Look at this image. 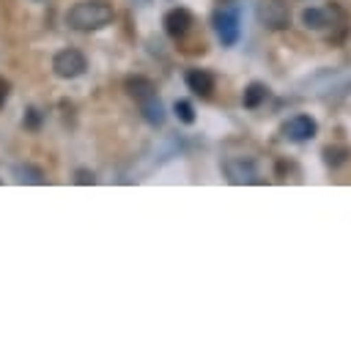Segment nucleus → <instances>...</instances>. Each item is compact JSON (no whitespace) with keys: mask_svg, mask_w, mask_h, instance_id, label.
Wrapping results in <instances>:
<instances>
[{"mask_svg":"<svg viewBox=\"0 0 351 348\" xmlns=\"http://www.w3.org/2000/svg\"><path fill=\"white\" fill-rule=\"evenodd\" d=\"M115 16L112 11V3L107 0H80L69 8L66 14V22L74 27V30H101L104 25H110Z\"/></svg>","mask_w":351,"mask_h":348,"instance_id":"nucleus-1","label":"nucleus"},{"mask_svg":"<svg viewBox=\"0 0 351 348\" xmlns=\"http://www.w3.org/2000/svg\"><path fill=\"white\" fill-rule=\"evenodd\" d=\"M126 93L137 101L143 118H145L151 126H162V123H165V107H162V101H159L156 85H154L148 77H129V79H126Z\"/></svg>","mask_w":351,"mask_h":348,"instance_id":"nucleus-2","label":"nucleus"},{"mask_svg":"<svg viewBox=\"0 0 351 348\" xmlns=\"http://www.w3.org/2000/svg\"><path fill=\"white\" fill-rule=\"evenodd\" d=\"M258 22L269 30H285L291 25V5L288 0H258Z\"/></svg>","mask_w":351,"mask_h":348,"instance_id":"nucleus-3","label":"nucleus"},{"mask_svg":"<svg viewBox=\"0 0 351 348\" xmlns=\"http://www.w3.org/2000/svg\"><path fill=\"white\" fill-rule=\"evenodd\" d=\"M85 69H88V60H85V55H82L80 49H74V47H66V49L55 52V58H52V71H55L60 79H74V77H80Z\"/></svg>","mask_w":351,"mask_h":348,"instance_id":"nucleus-4","label":"nucleus"},{"mask_svg":"<svg viewBox=\"0 0 351 348\" xmlns=\"http://www.w3.org/2000/svg\"><path fill=\"white\" fill-rule=\"evenodd\" d=\"M211 25H214V33L222 41V47H233L239 41L241 27H239V14L233 8H217L211 16Z\"/></svg>","mask_w":351,"mask_h":348,"instance_id":"nucleus-5","label":"nucleus"},{"mask_svg":"<svg viewBox=\"0 0 351 348\" xmlns=\"http://www.w3.org/2000/svg\"><path fill=\"white\" fill-rule=\"evenodd\" d=\"M282 134H285L288 140H293V142H304V140H313V137L318 134V123H315L313 115L299 112V115H293V118L282 126Z\"/></svg>","mask_w":351,"mask_h":348,"instance_id":"nucleus-6","label":"nucleus"},{"mask_svg":"<svg viewBox=\"0 0 351 348\" xmlns=\"http://www.w3.org/2000/svg\"><path fill=\"white\" fill-rule=\"evenodd\" d=\"M192 14L186 11V8H170L167 14H165V19H162V25H165V33L170 36V38H184L189 30H192Z\"/></svg>","mask_w":351,"mask_h":348,"instance_id":"nucleus-7","label":"nucleus"},{"mask_svg":"<svg viewBox=\"0 0 351 348\" xmlns=\"http://www.w3.org/2000/svg\"><path fill=\"white\" fill-rule=\"evenodd\" d=\"M186 88H189L195 96H211V90H214V77H211L206 69H189V71H186Z\"/></svg>","mask_w":351,"mask_h":348,"instance_id":"nucleus-8","label":"nucleus"},{"mask_svg":"<svg viewBox=\"0 0 351 348\" xmlns=\"http://www.w3.org/2000/svg\"><path fill=\"white\" fill-rule=\"evenodd\" d=\"M225 170H228V178H230L233 184H258V175H255L252 164H244V162H228Z\"/></svg>","mask_w":351,"mask_h":348,"instance_id":"nucleus-9","label":"nucleus"},{"mask_svg":"<svg viewBox=\"0 0 351 348\" xmlns=\"http://www.w3.org/2000/svg\"><path fill=\"white\" fill-rule=\"evenodd\" d=\"M266 96H269V88H266L263 82H250V85L244 88L241 101H244L247 110H255V107H261V104L266 101Z\"/></svg>","mask_w":351,"mask_h":348,"instance_id":"nucleus-10","label":"nucleus"},{"mask_svg":"<svg viewBox=\"0 0 351 348\" xmlns=\"http://www.w3.org/2000/svg\"><path fill=\"white\" fill-rule=\"evenodd\" d=\"M302 25L307 27V30H324L329 22H326V8H315V5H310V8H304L302 11Z\"/></svg>","mask_w":351,"mask_h":348,"instance_id":"nucleus-11","label":"nucleus"},{"mask_svg":"<svg viewBox=\"0 0 351 348\" xmlns=\"http://www.w3.org/2000/svg\"><path fill=\"white\" fill-rule=\"evenodd\" d=\"M348 156H351V148H348V145H326V148H324V162H326L329 167H340Z\"/></svg>","mask_w":351,"mask_h":348,"instance_id":"nucleus-12","label":"nucleus"},{"mask_svg":"<svg viewBox=\"0 0 351 348\" xmlns=\"http://www.w3.org/2000/svg\"><path fill=\"white\" fill-rule=\"evenodd\" d=\"M173 110H176V115H178L181 123H186V126L195 123V107H192L186 99H178V101L173 104Z\"/></svg>","mask_w":351,"mask_h":348,"instance_id":"nucleus-13","label":"nucleus"},{"mask_svg":"<svg viewBox=\"0 0 351 348\" xmlns=\"http://www.w3.org/2000/svg\"><path fill=\"white\" fill-rule=\"evenodd\" d=\"M16 173H19V175H22V178H19V181H27V184H44V175H41V173H38V170H33V167H25V170H22V167H19V170H16Z\"/></svg>","mask_w":351,"mask_h":348,"instance_id":"nucleus-14","label":"nucleus"},{"mask_svg":"<svg viewBox=\"0 0 351 348\" xmlns=\"http://www.w3.org/2000/svg\"><path fill=\"white\" fill-rule=\"evenodd\" d=\"M8 90H11V85H8V79H3V77H0V110H3V104H5V99H8Z\"/></svg>","mask_w":351,"mask_h":348,"instance_id":"nucleus-15","label":"nucleus"},{"mask_svg":"<svg viewBox=\"0 0 351 348\" xmlns=\"http://www.w3.org/2000/svg\"><path fill=\"white\" fill-rule=\"evenodd\" d=\"M77 184H96V178H93V173L80 170V173H77Z\"/></svg>","mask_w":351,"mask_h":348,"instance_id":"nucleus-16","label":"nucleus"},{"mask_svg":"<svg viewBox=\"0 0 351 348\" xmlns=\"http://www.w3.org/2000/svg\"><path fill=\"white\" fill-rule=\"evenodd\" d=\"M27 126H30V129L38 126V112H36V110H30V115H27Z\"/></svg>","mask_w":351,"mask_h":348,"instance_id":"nucleus-17","label":"nucleus"},{"mask_svg":"<svg viewBox=\"0 0 351 348\" xmlns=\"http://www.w3.org/2000/svg\"><path fill=\"white\" fill-rule=\"evenodd\" d=\"M222 3H228V0H222Z\"/></svg>","mask_w":351,"mask_h":348,"instance_id":"nucleus-18","label":"nucleus"}]
</instances>
